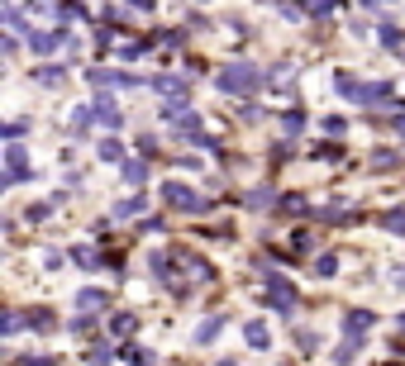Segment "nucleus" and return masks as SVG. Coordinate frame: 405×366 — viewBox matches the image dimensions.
Listing matches in <instances>:
<instances>
[{
	"instance_id": "nucleus-28",
	"label": "nucleus",
	"mask_w": 405,
	"mask_h": 366,
	"mask_svg": "<svg viewBox=\"0 0 405 366\" xmlns=\"http://www.w3.org/2000/svg\"><path fill=\"white\" fill-rule=\"evenodd\" d=\"M82 14H86L82 0H62V14H58V19H82Z\"/></svg>"
},
{
	"instance_id": "nucleus-42",
	"label": "nucleus",
	"mask_w": 405,
	"mask_h": 366,
	"mask_svg": "<svg viewBox=\"0 0 405 366\" xmlns=\"http://www.w3.org/2000/svg\"><path fill=\"white\" fill-rule=\"evenodd\" d=\"M291 248H296V252H310V248H315V238H310V233H296V243H291Z\"/></svg>"
},
{
	"instance_id": "nucleus-18",
	"label": "nucleus",
	"mask_w": 405,
	"mask_h": 366,
	"mask_svg": "<svg viewBox=\"0 0 405 366\" xmlns=\"http://www.w3.org/2000/svg\"><path fill=\"white\" fill-rule=\"evenodd\" d=\"M219 328H224V314H210V319H205L201 328H196V343H214V338H219Z\"/></svg>"
},
{
	"instance_id": "nucleus-45",
	"label": "nucleus",
	"mask_w": 405,
	"mask_h": 366,
	"mask_svg": "<svg viewBox=\"0 0 405 366\" xmlns=\"http://www.w3.org/2000/svg\"><path fill=\"white\" fill-rule=\"evenodd\" d=\"M358 5H363V10H377V5H382V0H358Z\"/></svg>"
},
{
	"instance_id": "nucleus-5",
	"label": "nucleus",
	"mask_w": 405,
	"mask_h": 366,
	"mask_svg": "<svg viewBox=\"0 0 405 366\" xmlns=\"http://www.w3.org/2000/svg\"><path fill=\"white\" fill-rule=\"evenodd\" d=\"M5 162H10V167H5V181L14 185V181H24V177H29V157H24V148H19V143H10V153H5Z\"/></svg>"
},
{
	"instance_id": "nucleus-38",
	"label": "nucleus",
	"mask_w": 405,
	"mask_h": 366,
	"mask_svg": "<svg viewBox=\"0 0 405 366\" xmlns=\"http://www.w3.org/2000/svg\"><path fill=\"white\" fill-rule=\"evenodd\" d=\"M91 328H96L91 319H72V333H77V338H91Z\"/></svg>"
},
{
	"instance_id": "nucleus-1",
	"label": "nucleus",
	"mask_w": 405,
	"mask_h": 366,
	"mask_svg": "<svg viewBox=\"0 0 405 366\" xmlns=\"http://www.w3.org/2000/svg\"><path fill=\"white\" fill-rule=\"evenodd\" d=\"M258 86H262V72L253 62H234V67L219 72V91H229V95H253Z\"/></svg>"
},
{
	"instance_id": "nucleus-31",
	"label": "nucleus",
	"mask_w": 405,
	"mask_h": 366,
	"mask_svg": "<svg viewBox=\"0 0 405 366\" xmlns=\"http://www.w3.org/2000/svg\"><path fill=\"white\" fill-rule=\"evenodd\" d=\"M24 324H29V319H19V314H5V324H0V333H5V338H10V333H19V328H24Z\"/></svg>"
},
{
	"instance_id": "nucleus-7",
	"label": "nucleus",
	"mask_w": 405,
	"mask_h": 366,
	"mask_svg": "<svg viewBox=\"0 0 405 366\" xmlns=\"http://www.w3.org/2000/svg\"><path fill=\"white\" fill-rule=\"evenodd\" d=\"M334 91L343 95V100H358V105H363V95H367V86H363L358 77H348V72H339V77H334Z\"/></svg>"
},
{
	"instance_id": "nucleus-39",
	"label": "nucleus",
	"mask_w": 405,
	"mask_h": 366,
	"mask_svg": "<svg viewBox=\"0 0 405 366\" xmlns=\"http://www.w3.org/2000/svg\"><path fill=\"white\" fill-rule=\"evenodd\" d=\"M19 366H58V357H29V352H24Z\"/></svg>"
},
{
	"instance_id": "nucleus-15",
	"label": "nucleus",
	"mask_w": 405,
	"mask_h": 366,
	"mask_svg": "<svg viewBox=\"0 0 405 366\" xmlns=\"http://www.w3.org/2000/svg\"><path fill=\"white\" fill-rule=\"evenodd\" d=\"M91 114H96V105H77V109L67 114V124H72V133H77V138L91 129Z\"/></svg>"
},
{
	"instance_id": "nucleus-19",
	"label": "nucleus",
	"mask_w": 405,
	"mask_h": 366,
	"mask_svg": "<svg viewBox=\"0 0 405 366\" xmlns=\"http://www.w3.org/2000/svg\"><path fill=\"white\" fill-rule=\"evenodd\" d=\"M315 214H319L324 224H353V219H358V214H353V209H343V205H324V209H315Z\"/></svg>"
},
{
	"instance_id": "nucleus-36",
	"label": "nucleus",
	"mask_w": 405,
	"mask_h": 366,
	"mask_svg": "<svg viewBox=\"0 0 405 366\" xmlns=\"http://www.w3.org/2000/svg\"><path fill=\"white\" fill-rule=\"evenodd\" d=\"M372 167H377V172H386V167H396V153H377V157H372Z\"/></svg>"
},
{
	"instance_id": "nucleus-32",
	"label": "nucleus",
	"mask_w": 405,
	"mask_h": 366,
	"mask_svg": "<svg viewBox=\"0 0 405 366\" xmlns=\"http://www.w3.org/2000/svg\"><path fill=\"white\" fill-rule=\"evenodd\" d=\"M301 5H310V14H315V19H324V14L334 10V0H301Z\"/></svg>"
},
{
	"instance_id": "nucleus-21",
	"label": "nucleus",
	"mask_w": 405,
	"mask_h": 366,
	"mask_svg": "<svg viewBox=\"0 0 405 366\" xmlns=\"http://www.w3.org/2000/svg\"><path fill=\"white\" fill-rule=\"evenodd\" d=\"M138 209H143V195H129V200H119V205H114V219H134Z\"/></svg>"
},
{
	"instance_id": "nucleus-22",
	"label": "nucleus",
	"mask_w": 405,
	"mask_h": 366,
	"mask_svg": "<svg viewBox=\"0 0 405 366\" xmlns=\"http://www.w3.org/2000/svg\"><path fill=\"white\" fill-rule=\"evenodd\" d=\"M124 181L143 185V181H148V162H124Z\"/></svg>"
},
{
	"instance_id": "nucleus-13",
	"label": "nucleus",
	"mask_w": 405,
	"mask_h": 366,
	"mask_svg": "<svg viewBox=\"0 0 405 366\" xmlns=\"http://www.w3.org/2000/svg\"><path fill=\"white\" fill-rule=\"evenodd\" d=\"M105 304H110V295L96 290V285H91V290H77V309H82V314H86V309H105Z\"/></svg>"
},
{
	"instance_id": "nucleus-4",
	"label": "nucleus",
	"mask_w": 405,
	"mask_h": 366,
	"mask_svg": "<svg viewBox=\"0 0 405 366\" xmlns=\"http://www.w3.org/2000/svg\"><path fill=\"white\" fill-rule=\"evenodd\" d=\"M86 81H91V86H101V91H110V86H148V81H138L134 72H110V67H91V72H86Z\"/></svg>"
},
{
	"instance_id": "nucleus-8",
	"label": "nucleus",
	"mask_w": 405,
	"mask_h": 366,
	"mask_svg": "<svg viewBox=\"0 0 405 366\" xmlns=\"http://www.w3.org/2000/svg\"><path fill=\"white\" fill-rule=\"evenodd\" d=\"M34 81H38V86H48V91H58V86L67 81V67H53V62H43V67H34Z\"/></svg>"
},
{
	"instance_id": "nucleus-25",
	"label": "nucleus",
	"mask_w": 405,
	"mask_h": 366,
	"mask_svg": "<svg viewBox=\"0 0 405 366\" xmlns=\"http://www.w3.org/2000/svg\"><path fill=\"white\" fill-rule=\"evenodd\" d=\"M296 348H301V352L319 348V333H315V328H296Z\"/></svg>"
},
{
	"instance_id": "nucleus-26",
	"label": "nucleus",
	"mask_w": 405,
	"mask_h": 366,
	"mask_svg": "<svg viewBox=\"0 0 405 366\" xmlns=\"http://www.w3.org/2000/svg\"><path fill=\"white\" fill-rule=\"evenodd\" d=\"M382 228H391V233H405V209H391V214H382Z\"/></svg>"
},
{
	"instance_id": "nucleus-41",
	"label": "nucleus",
	"mask_w": 405,
	"mask_h": 366,
	"mask_svg": "<svg viewBox=\"0 0 405 366\" xmlns=\"http://www.w3.org/2000/svg\"><path fill=\"white\" fill-rule=\"evenodd\" d=\"M48 214H53V205H29V219H34V224H38V219H48Z\"/></svg>"
},
{
	"instance_id": "nucleus-30",
	"label": "nucleus",
	"mask_w": 405,
	"mask_h": 366,
	"mask_svg": "<svg viewBox=\"0 0 405 366\" xmlns=\"http://www.w3.org/2000/svg\"><path fill=\"white\" fill-rule=\"evenodd\" d=\"M24 133H29V124H24V119H14V124H5V138H10V143H19Z\"/></svg>"
},
{
	"instance_id": "nucleus-17",
	"label": "nucleus",
	"mask_w": 405,
	"mask_h": 366,
	"mask_svg": "<svg viewBox=\"0 0 405 366\" xmlns=\"http://www.w3.org/2000/svg\"><path fill=\"white\" fill-rule=\"evenodd\" d=\"M172 262H177L172 252H153V257H148V272L158 276V280H172Z\"/></svg>"
},
{
	"instance_id": "nucleus-44",
	"label": "nucleus",
	"mask_w": 405,
	"mask_h": 366,
	"mask_svg": "<svg viewBox=\"0 0 405 366\" xmlns=\"http://www.w3.org/2000/svg\"><path fill=\"white\" fill-rule=\"evenodd\" d=\"M391 276H396V285H405V267H396V272H391Z\"/></svg>"
},
{
	"instance_id": "nucleus-14",
	"label": "nucleus",
	"mask_w": 405,
	"mask_h": 366,
	"mask_svg": "<svg viewBox=\"0 0 405 366\" xmlns=\"http://www.w3.org/2000/svg\"><path fill=\"white\" fill-rule=\"evenodd\" d=\"M96 114H101L105 129H119V124H124V114L114 109V100H110V95H101V100H96Z\"/></svg>"
},
{
	"instance_id": "nucleus-23",
	"label": "nucleus",
	"mask_w": 405,
	"mask_h": 366,
	"mask_svg": "<svg viewBox=\"0 0 405 366\" xmlns=\"http://www.w3.org/2000/svg\"><path fill=\"white\" fill-rule=\"evenodd\" d=\"M29 328H34V333H48V328H53V314H48V309H34V314H29Z\"/></svg>"
},
{
	"instance_id": "nucleus-3",
	"label": "nucleus",
	"mask_w": 405,
	"mask_h": 366,
	"mask_svg": "<svg viewBox=\"0 0 405 366\" xmlns=\"http://www.w3.org/2000/svg\"><path fill=\"white\" fill-rule=\"evenodd\" d=\"M162 200H167L172 209H186V214H205V209H210V200H201L191 185H182V181H167V185H162Z\"/></svg>"
},
{
	"instance_id": "nucleus-9",
	"label": "nucleus",
	"mask_w": 405,
	"mask_h": 366,
	"mask_svg": "<svg viewBox=\"0 0 405 366\" xmlns=\"http://www.w3.org/2000/svg\"><path fill=\"white\" fill-rule=\"evenodd\" d=\"M367 328H372V314H367V309H348V314H343V333L363 338Z\"/></svg>"
},
{
	"instance_id": "nucleus-40",
	"label": "nucleus",
	"mask_w": 405,
	"mask_h": 366,
	"mask_svg": "<svg viewBox=\"0 0 405 366\" xmlns=\"http://www.w3.org/2000/svg\"><path fill=\"white\" fill-rule=\"evenodd\" d=\"M282 124H286V129H291V133H301V129H305V114H296V109H291V114H286V119H282Z\"/></svg>"
},
{
	"instance_id": "nucleus-46",
	"label": "nucleus",
	"mask_w": 405,
	"mask_h": 366,
	"mask_svg": "<svg viewBox=\"0 0 405 366\" xmlns=\"http://www.w3.org/2000/svg\"><path fill=\"white\" fill-rule=\"evenodd\" d=\"M396 129H401V133H405V114H401V119H396Z\"/></svg>"
},
{
	"instance_id": "nucleus-43",
	"label": "nucleus",
	"mask_w": 405,
	"mask_h": 366,
	"mask_svg": "<svg viewBox=\"0 0 405 366\" xmlns=\"http://www.w3.org/2000/svg\"><path fill=\"white\" fill-rule=\"evenodd\" d=\"M129 5H134V10H153V0H129Z\"/></svg>"
},
{
	"instance_id": "nucleus-2",
	"label": "nucleus",
	"mask_w": 405,
	"mask_h": 366,
	"mask_svg": "<svg viewBox=\"0 0 405 366\" xmlns=\"http://www.w3.org/2000/svg\"><path fill=\"white\" fill-rule=\"evenodd\" d=\"M262 295H267V309H277V314H291L296 309V285L286 280V276H277V272H267V285H262Z\"/></svg>"
},
{
	"instance_id": "nucleus-29",
	"label": "nucleus",
	"mask_w": 405,
	"mask_h": 366,
	"mask_svg": "<svg viewBox=\"0 0 405 366\" xmlns=\"http://www.w3.org/2000/svg\"><path fill=\"white\" fill-rule=\"evenodd\" d=\"M143 53H148V43H124V48H119L124 62H134V57H143Z\"/></svg>"
},
{
	"instance_id": "nucleus-12",
	"label": "nucleus",
	"mask_w": 405,
	"mask_h": 366,
	"mask_svg": "<svg viewBox=\"0 0 405 366\" xmlns=\"http://www.w3.org/2000/svg\"><path fill=\"white\" fill-rule=\"evenodd\" d=\"M358 352H363V338H353V333H348V338H343V343L334 348V362H339V366H348V362H358Z\"/></svg>"
},
{
	"instance_id": "nucleus-33",
	"label": "nucleus",
	"mask_w": 405,
	"mask_h": 366,
	"mask_svg": "<svg viewBox=\"0 0 405 366\" xmlns=\"http://www.w3.org/2000/svg\"><path fill=\"white\" fill-rule=\"evenodd\" d=\"M110 357H114V352H110L105 343H96V348H91V366H110Z\"/></svg>"
},
{
	"instance_id": "nucleus-37",
	"label": "nucleus",
	"mask_w": 405,
	"mask_h": 366,
	"mask_svg": "<svg viewBox=\"0 0 405 366\" xmlns=\"http://www.w3.org/2000/svg\"><path fill=\"white\" fill-rule=\"evenodd\" d=\"M248 205H253V209H262V205H272V190H253V195H248Z\"/></svg>"
},
{
	"instance_id": "nucleus-10",
	"label": "nucleus",
	"mask_w": 405,
	"mask_h": 366,
	"mask_svg": "<svg viewBox=\"0 0 405 366\" xmlns=\"http://www.w3.org/2000/svg\"><path fill=\"white\" fill-rule=\"evenodd\" d=\"M377 38H382V48H386V53H401V57H405V34H401V24H382V34H377Z\"/></svg>"
},
{
	"instance_id": "nucleus-27",
	"label": "nucleus",
	"mask_w": 405,
	"mask_h": 366,
	"mask_svg": "<svg viewBox=\"0 0 405 366\" xmlns=\"http://www.w3.org/2000/svg\"><path fill=\"white\" fill-rule=\"evenodd\" d=\"M334 272H339V257H329V252L315 257V276H334Z\"/></svg>"
},
{
	"instance_id": "nucleus-11",
	"label": "nucleus",
	"mask_w": 405,
	"mask_h": 366,
	"mask_svg": "<svg viewBox=\"0 0 405 366\" xmlns=\"http://www.w3.org/2000/svg\"><path fill=\"white\" fill-rule=\"evenodd\" d=\"M148 86H153L158 95H167V100H172V95H186V91H191V86H186L182 77H153Z\"/></svg>"
},
{
	"instance_id": "nucleus-6",
	"label": "nucleus",
	"mask_w": 405,
	"mask_h": 366,
	"mask_svg": "<svg viewBox=\"0 0 405 366\" xmlns=\"http://www.w3.org/2000/svg\"><path fill=\"white\" fill-rule=\"evenodd\" d=\"M29 48H34L38 57H48V53H58V48H62V34H48V29H34V34H29Z\"/></svg>"
},
{
	"instance_id": "nucleus-47",
	"label": "nucleus",
	"mask_w": 405,
	"mask_h": 366,
	"mask_svg": "<svg viewBox=\"0 0 405 366\" xmlns=\"http://www.w3.org/2000/svg\"><path fill=\"white\" fill-rule=\"evenodd\" d=\"M214 366H243V362H214Z\"/></svg>"
},
{
	"instance_id": "nucleus-20",
	"label": "nucleus",
	"mask_w": 405,
	"mask_h": 366,
	"mask_svg": "<svg viewBox=\"0 0 405 366\" xmlns=\"http://www.w3.org/2000/svg\"><path fill=\"white\" fill-rule=\"evenodd\" d=\"M96 153H101V162H110V167H114V162H124V148H119V138H101V148H96Z\"/></svg>"
},
{
	"instance_id": "nucleus-16",
	"label": "nucleus",
	"mask_w": 405,
	"mask_h": 366,
	"mask_svg": "<svg viewBox=\"0 0 405 366\" xmlns=\"http://www.w3.org/2000/svg\"><path fill=\"white\" fill-rule=\"evenodd\" d=\"M243 338H248V348H258V352H262V348H272V333H267V324H258V319L243 328Z\"/></svg>"
},
{
	"instance_id": "nucleus-35",
	"label": "nucleus",
	"mask_w": 405,
	"mask_h": 366,
	"mask_svg": "<svg viewBox=\"0 0 405 366\" xmlns=\"http://www.w3.org/2000/svg\"><path fill=\"white\" fill-rule=\"evenodd\" d=\"M124 357H129V362H134V366H148V352H143V348H134V343L124 348Z\"/></svg>"
},
{
	"instance_id": "nucleus-34",
	"label": "nucleus",
	"mask_w": 405,
	"mask_h": 366,
	"mask_svg": "<svg viewBox=\"0 0 405 366\" xmlns=\"http://www.w3.org/2000/svg\"><path fill=\"white\" fill-rule=\"evenodd\" d=\"M343 129H348L343 114H329V119H324V133H343Z\"/></svg>"
},
{
	"instance_id": "nucleus-24",
	"label": "nucleus",
	"mask_w": 405,
	"mask_h": 366,
	"mask_svg": "<svg viewBox=\"0 0 405 366\" xmlns=\"http://www.w3.org/2000/svg\"><path fill=\"white\" fill-rule=\"evenodd\" d=\"M138 324H134V314H119V319H110V333H119V338H129Z\"/></svg>"
}]
</instances>
